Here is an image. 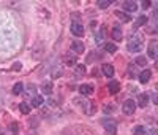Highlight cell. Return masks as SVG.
<instances>
[{"label": "cell", "mask_w": 158, "mask_h": 135, "mask_svg": "<svg viewBox=\"0 0 158 135\" xmlns=\"http://www.w3.org/2000/svg\"><path fill=\"white\" fill-rule=\"evenodd\" d=\"M128 49L131 51V52H138V51H141L142 49V37L141 35H131L128 40Z\"/></svg>", "instance_id": "6da1fadb"}, {"label": "cell", "mask_w": 158, "mask_h": 135, "mask_svg": "<svg viewBox=\"0 0 158 135\" xmlns=\"http://www.w3.org/2000/svg\"><path fill=\"white\" fill-rule=\"evenodd\" d=\"M103 125H105V130H106V135H116L117 133V124L116 121L112 119H105L103 121Z\"/></svg>", "instance_id": "7a4b0ae2"}, {"label": "cell", "mask_w": 158, "mask_h": 135, "mask_svg": "<svg viewBox=\"0 0 158 135\" xmlns=\"http://www.w3.org/2000/svg\"><path fill=\"white\" fill-rule=\"evenodd\" d=\"M122 110L125 114H133L134 110H136V103L131 100V98H128V100L123 102V106H122Z\"/></svg>", "instance_id": "3957f363"}, {"label": "cell", "mask_w": 158, "mask_h": 135, "mask_svg": "<svg viewBox=\"0 0 158 135\" xmlns=\"http://www.w3.org/2000/svg\"><path fill=\"white\" fill-rule=\"evenodd\" d=\"M158 51V41L156 40H152L150 43H149V49H147V54L150 59H156V52Z\"/></svg>", "instance_id": "277c9868"}, {"label": "cell", "mask_w": 158, "mask_h": 135, "mask_svg": "<svg viewBox=\"0 0 158 135\" xmlns=\"http://www.w3.org/2000/svg\"><path fill=\"white\" fill-rule=\"evenodd\" d=\"M70 29H71V33L76 35V37H82V35H84V27L79 22H73Z\"/></svg>", "instance_id": "5b68a950"}, {"label": "cell", "mask_w": 158, "mask_h": 135, "mask_svg": "<svg viewBox=\"0 0 158 135\" xmlns=\"http://www.w3.org/2000/svg\"><path fill=\"white\" fill-rule=\"evenodd\" d=\"M101 71H103V75L108 76V78L114 76V67L111 64H103V65H101Z\"/></svg>", "instance_id": "8992f818"}, {"label": "cell", "mask_w": 158, "mask_h": 135, "mask_svg": "<svg viewBox=\"0 0 158 135\" xmlns=\"http://www.w3.org/2000/svg\"><path fill=\"white\" fill-rule=\"evenodd\" d=\"M71 49H73L74 52L81 54V52H84V44H82V41H79V40H74V41L71 43Z\"/></svg>", "instance_id": "52a82bcc"}, {"label": "cell", "mask_w": 158, "mask_h": 135, "mask_svg": "<svg viewBox=\"0 0 158 135\" xmlns=\"http://www.w3.org/2000/svg\"><path fill=\"white\" fill-rule=\"evenodd\" d=\"M108 91H109V94H117L120 91V83L119 81H111L108 84Z\"/></svg>", "instance_id": "ba28073f"}, {"label": "cell", "mask_w": 158, "mask_h": 135, "mask_svg": "<svg viewBox=\"0 0 158 135\" xmlns=\"http://www.w3.org/2000/svg\"><path fill=\"white\" fill-rule=\"evenodd\" d=\"M79 92L82 95H92L94 94V87L90 84H82V86H79Z\"/></svg>", "instance_id": "9c48e42d"}, {"label": "cell", "mask_w": 158, "mask_h": 135, "mask_svg": "<svg viewBox=\"0 0 158 135\" xmlns=\"http://www.w3.org/2000/svg\"><path fill=\"white\" fill-rule=\"evenodd\" d=\"M123 8H125L127 11L134 13V11L138 10V3H136V2H133V0H127V2L123 3Z\"/></svg>", "instance_id": "30bf717a"}, {"label": "cell", "mask_w": 158, "mask_h": 135, "mask_svg": "<svg viewBox=\"0 0 158 135\" xmlns=\"http://www.w3.org/2000/svg\"><path fill=\"white\" fill-rule=\"evenodd\" d=\"M150 76H152V71H150V70H144V71L139 73V81H141L142 84H145L147 81L150 79Z\"/></svg>", "instance_id": "8fae6325"}, {"label": "cell", "mask_w": 158, "mask_h": 135, "mask_svg": "<svg viewBox=\"0 0 158 135\" xmlns=\"http://www.w3.org/2000/svg\"><path fill=\"white\" fill-rule=\"evenodd\" d=\"M63 64L68 65V67L76 65V57H74V56H70V54H65V56H63Z\"/></svg>", "instance_id": "7c38bea8"}, {"label": "cell", "mask_w": 158, "mask_h": 135, "mask_svg": "<svg viewBox=\"0 0 158 135\" xmlns=\"http://www.w3.org/2000/svg\"><path fill=\"white\" fill-rule=\"evenodd\" d=\"M147 103H149V95H147V94H139V97H138V105L141 106V108H145Z\"/></svg>", "instance_id": "4fadbf2b"}, {"label": "cell", "mask_w": 158, "mask_h": 135, "mask_svg": "<svg viewBox=\"0 0 158 135\" xmlns=\"http://www.w3.org/2000/svg\"><path fill=\"white\" fill-rule=\"evenodd\" d=\"M116 16H117L122 22H130V21H131V16L127 14V13H123V11H116Z\"/></svg>", "instance_id": "5bb4252c"}, {"label": "cell", "mask_w": 158, "mask_h": 135, "mask_svg": "<svg viewBox=\"0 0 158 135\" xmlns=\"http://www.w3.org/2000/svg\"><path fill=\"white\" fill-rule=\"evenodd\" d=\"M111 35H112V38H114L116 41L122 40V30H120V27H114L112 32H111Z\"/></svg>", "instance_id": "9a60e30c"}, {"label": "cell", "mask_w": 158, "mask_h": 135, "mask_svg": "<svg viewBox=\"0 0 158 135\" xmlns=\"http://www.w3.org/2000/svg\"><path fill=\"white\" fill-rule=\"evenodd\" d=\"M147 22H149L147 16H139V17H138V21L134 22V27H142V25H145Z\"/></svg>", "instance_id": "2e32d148"}, {"label": "cell", "mask_w": 158, "mask_h": 135, "mask_svg": "<svg viewBox=\"0 0 158 135\" xmlns=\"http://www.w3.org/2000/svg\"><path fill=\"white\" fill-rule=\"evenodd\" d=\"M19 111H21V113H24V114H29V113H30V105H29V103H25V102L19 103Z\"/></svg>", "instance_id": "e0dca14e"}, {"label": "cell", "mask_w": 158, "mask_h": 135, "mask_svg": "<svg viewBox=\"0 0 158 135\" xmlns=\"http://www.w3.org/2000/svg\"><path fill=\"white\" fill-rule=\"evenodd\" d=\"M41 91H43L44 94H51V92H52V83H43Z\"/></svg>", "instance_id": "ac0fdd59"}, {"label": "cell", "mask_w": 158, "mask_h": 135, "mask_svg": "<svg viewBox=\"0 0 158 135\" xmlns=\"http://www.w3.org/2000/svg\"><path fill=\"white\" fill-rule=\"evenodd\" d=\"M105 49H106L108 52H111V54H114V52L117 51V46H116L114 43H106V44H105Z\"/></svg>", "instance_id": "d6986e66"}, {"label": "cell", "mask_w": 158, "mask_h": 135, "mask_svg": "<svg viewBox=\"0 0 158 135\" xmlns=\"http://www.w3.org/2000/svg\"><path fill=\"white\" fill-rule=\"evenodd\" d=\"M22 89H24L22 83H16V84L13 86V94H16V95H19V94L22 92Z\"/></svg>", "instance_id": "ffe728a7"}, {"label": "cell", "mask_w": 158, "mask_h": 135, "mask_svg": "<svg viewBox=\"0 0 158 135\" xmlns=\"http://www.w3.org/2000/svg\"><path fill=\"white\" fill-rule=\"evenodd\" d=\"M41 103H43V97L36 95V97H33V98H32V106H35V108H36V106H40Z\"/></svg>", "instance_id": "44dd1931"}, {"label": "cell", "mask_w": 158, "mask_h": 135, "mask_svg": "<svg viewBox=\"0 0 158 135\" xmlns=\"http://www.w3.org/2000/svg\"><path fill=\"white\" fill-rule=\"evenodd\" d=\"M133 133H134V135H147V133H145V127H142V125H138V127H134Z\"/></svg>", "instance_id": "7402d4cb"}, {"label": "cell", "mask_w": 158, "mask_h": 135, "mask_svg": "<svg viewBox=\"0 0 158 135\" xmlns=\"http://www.w3.org/2000/svg\"><path fill=\"white\" fill-rule=\"evenodd\" d=\"M62 76V67H54L52 68V78H60Z\"/></svg>", "instance_id": "603a6c76"}, {"label": "cell", "mask_w": 158, "mask_h": 135, "mask_svg": "<svg viewBox=\"0 0 158 135\" xmlns=\"http://www.w3.org/2000/svg\"><path fill=\"white\" fill-rule=\"evenodd\" d=\"M111 3H112V0H100L98 6H100V8H108Z\"/></svg>", "instance_id": "cb8c5ba5"}, {"label": "cell", "mask_w": 158, "mask_h": 135, "mask_svg": "<svg viewBox=\"0 0 158 135\" xmlns=\"http://www.w3.org/2000/svg\"><path fill=\"white\" fill-rule=\"evenodd\" d=\"M147 64V59L144 57V56H139L138 59H136V65H141V67H144Z\"/></svg>", "instance_id": "d4e9b609"}, {"label": "cell", "mask_w": 158, "mask_h": 135, "mask_svg": "<svg viewBox=\"0 0 158 135\" xmlns=\"http://www.w3.org/2000/svg\"><path fill=\"white\" fill-rule=\"evenodd\" d=\"M84 73H86V67L84 65H78L76 67V75L81 76V75H84Z\"/></svg>", "instance_id": "484cf974"}, {"label": "cell", "mask_w": 158, "mask_h": 135, "mask_svg": "<svg viewBox=\"0 0 158 135\" xmlns=\"http://www.w3.org/2000/svg\"><path fill=\"white\" fill-rule=\"evenodd\" d=\"M21 68H22V65L19 64V62H16V64L13 65V70H14V71H17V70H21Z\"/></svg>", "instance_id": "4316f807"}, {"label": "cell", "mask_w": 158, "mask_h": 135, "mask_svg": "<svg viewBox=\"0 0 158 135\" xmlns=\"http://www.w3.org/2000/svg\"><path fill=\"white\" fill-rule=\"evenodd\" d=\"M149 6H150V2H149V0H144V2H142V8L145 10V8H149Z\"/></svg>", "instance_id": "83f0119b"}, {"label": "cell", "mask_w": 158, "mask_h": 135, "mask_svg": "<svg viewBox=\"0 0 158 135\" xmlns=\"http://www.w3.org/2000/svg\"><path fill=\"white\" fill-rule=\"evenodd\" d=\"M11 130H13V132H16V130H17V124H16V122H13V124H11Z\"/></svg>", "instance_id": "f1b7e54d"}]
</instances>
